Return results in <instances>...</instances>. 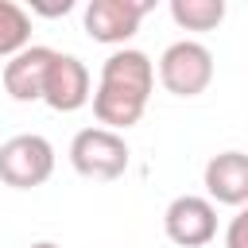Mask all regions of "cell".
I'll use <instances>...</instances> for the list:
<instances>
[{
    "instance_id": "cell-1",
    "label": "cell",
    "mask_w": 248,
    "mask_h": 248,
    "mask_svg": "<svg viewBox=\"0 0 248 248\" xmlns=\"http://www.w3.org/2000/svg\"><path fill=\"white\" fill-rule=\"evenodd\" d=\"M151 85H155V66L143 50L124 46V50L108 54L105 66H101V85L93 93L97 120L108 132L140 124V116L147 108V97H151Z\"/></svg>"
},
{
    "instance_id": "cell-2",
    "label": "cell",
    "mask_w": 248,
    "mask_h": 248,
    "mask_svg": "<svg viewBox=\"0 0 248 248\" xmlns=\"http://www.w3.org/2000/svg\"><path fill=\"white\" fill-rule=\"evenodd\" d=\"M70 163L81 178H97V182H112L128 170V143L120 132L108 128H81L70 140Z\"/></svg>"
},
{
    "instance_id": "cell-3",
    "label": "cell",
    "mask_w": 248,
    "mask_h": 248,
    "mask_svg": "<svg viewBox=\"0 0 248 248\" xmlns=\"http://www.w3.org/2000/svg\"><path fill=\"white\" fill-rule=\"evenodd\" d=\"M50 174H54L50 140H43L35 132H23V136H12L8 143H0V182L4 186L31 190V186H43Z\"/></svg>"
},
{
    "instance_id": "cell-4",
    "label": "cell",
    "mask_w": 248,
    "mask_h": 248,
    "mask_svg": "<svg viewBox=\"0 0 248 248\" xmlns=\"http://www.w3.org/2000/svg\"><path fill=\"white\" fill-rule=\"evenodd\" d=\"M159 81L174 97H198L213 81V54L194 39H178L159 58Z\"/></svg>"
},
{
    "instance_id": "cell-5",
    "label": "cell",
    "mask_w": 248,
    "mask_h": 248,
    "mask_svg": "<svg viewBox=\"0 0 248 248\" xmlns=\"http://www.w3.org/2000/svg\"><path fill=\"white\" fill-rule=\"evenodd\" d=\"M163 229L174 244L182 248H202L217 236V209L209 198H198V194H182L167 205L163 213Z\"/></svg>"
},
{
    "instance_id": "cell-6",
    "label": "cell",
    "mask_w": 248,
    "mask_h": 248,
    "mask_svg": "<svg viewBox=\"0 0 248 248\" xmlns=\"http://www.w3.org/2000/svg\"><path fill=\"white\" fill-rule=\"evenodd\" d=\"M147 0H89L85 4V35L93 43H128L147 16Z\"/></svg>"
},
{
    "instance_id": "cell-7",
    "label": "cell",
    "mask_w": 248,
    "mask_h": 248,
    "mask_svg": "<svg viewBox=\"0 0 248 248\" xmlns=\"http://www.w3.org/2000/svg\"><path fill=\"white\" fill-rule=\"evenodd\" d=\"M54 54L50 46H27L19 50L16 58H8L4 66V89L12 101H43V89H46V74L54 66Z\"/></svg>"
},
{
    "instance_id": "cell-8",
    "label": "cell",
    "mask_w": 248,
    "mask_h": 248,
    "mask_svg": "<svg viewBox=\"0 0 248 248\" xmlns=\"http://www.w3.org/2000/svg\"><path fill=\"white\" fill-rule=\"evenodd\" d=\"M43 101L54 112H78L89 101V70H85V62L74 58V54H54V66H50L46 89H43Z\"/></svg>"
},
{
    "instance_id": "cell-9",
    "label": "cell",
    "mask_w": 248,
    "mask_h": 248,
    "mask_svg": "<svg viewBox=\"0 0 248 248\" xmlns=\"http://www.w3.org/2000/svg\"><path fill=\"white\" fill-rule=\"evenodd\" d=\"M205 190L221 205H248V155L221 151L205 163Z\"/></svg>"
},
{
    "instance_id": "cell-10",
    "label": "cell",
    "mask_w": 248,
    "mask_h": 248,
    "mask_svg": "<svg viewBox=\"0 0 248 248\" xmlns=\"http://www.w3.org/2000/svg\"><path fill=\"white\" fill-rule=\"evenodd\" d=\"M27 46H31V16L19 4L0 0V58H16Z\"/></svg>"
},
{
    "instance_id": "cell-11",
    "label": "cell",
    "mask_w": 248,
    "mask_h": 248,
    "mask_svg": "<svg viewBox=\"0 0 248 248\" xmlns=\"http://www.w3.org/2000/svg\"><path fill=\"white\" fill-rule=\"evenodd\" d=\"M170 19L186 31H213L225 19V0H170Z\"/></svg>"
},
{
    "instance_id": "cell-12",
    "label": "cell",
    "mask_w": 248,
    "mask_h": 248,
    "mask_svg": "<svg viewBox=\"0 0 248 248\" xmlns=\"http://www.w3.org/2000/svg\"><path fill=\"white\" fill-rule=\"evenodd\" d=\"M225 248H248V205L229 221V232H225Z\"/></svg>"
},
{
    "instance_id": "cell-13",
    "label": "cell",
    "mask_w": 248,
    "mask_h": 248,
    "mask_svg": "<svg viewBox=\"0 0 248 248\" xmlns=\"http://www.w3.org/2000/svg\"><path fill=\"white\" fill-rule=\"evenodd\" d=\"M74 8V0H62V4H31V12H39V16H66Z\"/></svg>"
},
{
    "instance_id": "cell-14",
    "label": "cell",
    "mask_w": 248,
    "mask_h": 248,
    "mask_svg": "<svg viewBox=\"0 0 248 248\" xmlns=\"http://www.w3.org/2000/svg\"><path fill=\"white\" fill-rule=\"evenodd\" d=\"M31 248H58L54 240H39V244H31Z\"/></svg>"
}]
</instances>
